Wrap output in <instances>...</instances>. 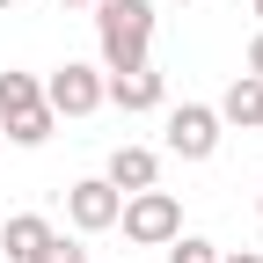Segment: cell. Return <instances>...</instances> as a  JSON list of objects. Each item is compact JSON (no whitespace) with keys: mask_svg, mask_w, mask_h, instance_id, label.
<instances>
[{"mask_svg":"<svg viewBox=\"0 0 263 263\" xmlns=\"http://www.w3.org/2000/svg\"><path fill=\"white\" fill-rule=\"evenodd\" d=\"M44 103H51V117H95V110H103V66L66 59L59 73L44 81Z\"/></svg>","mask_w":263,"mask_h":263,"instance_id":"cell-4","label":"cell"},{"mask_svg":"<svg viewBox=\"0 0 263 263\" xmlns=\"http://www.w3.org/2000/svg\"><path fill=\"white\" fill-rule=\"evenodd\" d=\"M154 176H161V154H154V146H117L110 168H103V183L124 190V197H132V190H154Z\"/></svg>","mask_w":263,"mask_h":263,"instance_id":"cell-8","label":"cell"},{"mask_svg":"<svg viewBox=\"0 0 263 263\" xmlns=\"http://www.w3.org/2000/svg\"><path fill=\"white\" fill-rule=\"evenodd\" d=\"M256 212H263V205H256Z\"/></svg>","mask_w":263,"mask_h":263,"instance_id":"cell-19","label":"cell"},{"mask_svg":"<svg viewBox=\"0 0 263 263\" xmlns=\"http://www.w3.org/2000/svg\"><path fill=\"white\" fill-rule=\"evenodd\" d=\"M117 227H124L132 249H168V241L183 234V205H176L168 190H132L124 212H117Z\"/></svg>","mask_w":263,"mask_h":263,"instance_id":"cell-3","label":"cell"},{"mask_svg":"<svg viewBox=\"0 0 263 263\" xmlns=\"http://www.w3.org/2000/svg\"><path fill=\"white\" fill-rule=\"evenodd\" d=\"M219 263H263V256L256 249H234V256H219Z\"/></svg>","mask_w":263,"mask_h":263,"instance_id":"cell-14","label":"cell"},{"mask_svg":"<svg viewBox=\"0 0 263 263\" xmlns=\"http://www.w3.org/2000/svg\"><path fill=\"white\" fill-rule=\"evenodd\" d=\"M59 8H95V0H59Z\"/></svg>","mask_w":263,"mask_h":263,"instance_id":"cell-15","label":"cell"},{"mask_svg":"<svg viewBox=\"0 0 263 263\" xmlns=\"http://www.w3.org/2000/svg\"><path fill=\"white\" fill-rule=\"evenodd\" d=\"M168 263H219V249H212L205 234H176V241H168Z\"/></svg>","mask_w":263,"mask_h":263,"instance_id":"cell-11","label":"cell"},{"mask_svg":"<svg viewBox=\"0 0 263 263\" xmlns=\"http://www.w3.org/2000/svg\"><path fill=\"white\" fill-rule=\"evenodd\" d=\"M29 263H88V249H81V241H66V234H51L37 256H29Z\"/></svg>","mask_w":263,"mask_h":263,"instance_id":"cell-12","label":"cell"},{"mask_svg":"<svg viewBox=\"0 0 263 263\" xmlns=\"http://www.w3.org/2000/svg\"><path fill=\"white\" fill-rule=\"evenodd\" d=\"M44 241H51V219H44V212H15L8 227H0V249H8L0 263H29Z\"/></svg>","mask_w":263,"mask_h":263,"instance_id":"cell-9","label":"cell"},{"mask_svg":"<svg viewBox=\"0 0 263 263\" xmlns=\"http://www.w3.org/2000/svg\"><path fill=\"white\" fill-rule=\"evenodd\" d=\"M0 8H15V0H0Z\"/></svg>","mask_w":263,"mask_h":263,"instance_id":"cell-17","label":"cell"},{"mask_svg":"<svg viewBox=\"0 0 263 263\" xmlns=\"http://www.w3.org/2000/svg\"><path fill=\"white\" fill-rule=\"evenodd\" d=\"M168 154L176 161H212L219 154V110L212 103H183V110H168Z\"/></svg>","mask_w":263,"mask_h":263,"instance_id":"cell-5","label":"cell"},{"mask_svg":"<svg viewBox=\"0 0 263 263\" xmlns=\"http://www.w3.org/2000/svg\"><path fill=\"white\" fill-rule=\"evenodd\" d=\"M183 8H190V0H183Z\"/></svg>","mask_w":263,"mask_h":263,"instance_id":"cell-18","label":"cell"},{"mask_svg":"<svg viewBox=\"0 0 263 263\" xmlns=\"http://www.w3.org/2000/svg\"><path fill=\"white\" fill-rule=\"evenodd\" d=\"M124 212V190H110L103 176H81L73 190H66V219H73V234H110Z\"/></svg>","mask_w":263,"mask_h":263,"instance_id":"cell-6","label":"cell"},{"mask_svg":"<svg viewBox=\"0 0 263 263\" xmlns=\"http://www.w3.org/2000/svg\"><path fill=\"white\" fill-rule=\"evenodd\" d=\"M219 124H241V132H263V81L241 73L234 88L219 95Z\"/></svg>","mask_w":263,"mask_h":263,"instance_id":"cell-10","label":"cell"},{"mask_svg":"<svg viewBox=\"0 0 263 263\" xmlns=\"http://www.w3.org/2000/svg\"><path fill=\"white\" fill-rule=\"evenodd\" d=\"M95 44L103 73H132L154 51V0H95Z\"/></svg>","mask_w":263,"mask_h":263,"instance_id":"cell-1","label":"cell"},{"mask_svg":"<svg viewBox=\"0 0 263 263\" xmlns=\"http://www.w3.org/2000/svg\"><path fill=\"white\" fill-rule=\"evenodd\" d=\"M249 73L263 81V29H256V44H249Z\"/></svg>","mask_w":263,"mask_h":263,"instance_id":"cell-13","label":"cell"},{"mask_svg":"<svg viewBox=\"0 0 263 263\" xmlns=\"http://www.w3.org/2000/svg\"><path fill=\"white\" fill-rule=\"evenodd\" d=\"M249 8H256V15H263V0H249Z\"/></svg>","mask_w":263,"mask_h":263,"instance_id":"cell-16","label":"cell"},{"mask_svg":"<svg viewBox=\"0 0 263 263\" xmlns=\"http://www.w3.org/2000/svg\"><path fill=\"white\" fill-rule=\"evenodd\" d=\"M0 124H8V139L15 146H44L51 139V103H44V81L37 73H15V66H8V73H0Z\"/></svg>","mask_w":263,"mask_h":263,"instance_id":"cell-2","label":"cell"},{"mask_svg":"<svg viewBox=\"0 0 263 263\" xmlns=\"http://www.w3.org/2000/svg\"><path fill=\"white\" fill-rule=\"evenodd\" d=\"M161 95H168V81L154 73V59H146V66H132V73H103V103H117L124 117L161 110Z\"/></svg>","mask_w":263,"mask_h":263,"instance_id":"cell-7","label":"cell"}]
</instances>
